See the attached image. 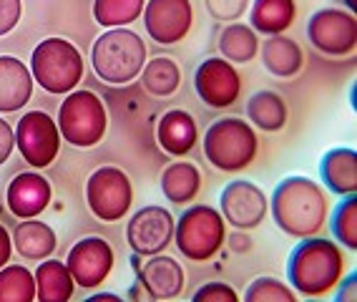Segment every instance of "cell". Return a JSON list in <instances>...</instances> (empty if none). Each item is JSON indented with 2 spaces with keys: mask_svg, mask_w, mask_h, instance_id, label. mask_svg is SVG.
<instances>
[{
  "mask_svg": "<svg viewBox=\"0 0 357 302\" xmlns=\"http://www.w3.org/2000/svg\"><path fill=\"white\" fill-rule=\"evenodd\" d=\"M31 76L48 93H70L83 78V56L66 38H45L33 48Z\"/></svg>",
  "mask_w": 357,
  "mask_h": 302,
  "instance_id": "obj_6",
  "label": "cell"
},
{
  "mask_svg": "<svg viewBox=\"0 0 357 302\" xmlns=\"http://www.w3.org/2000/svg\"><path fill=\"white\" fill-rule=\"evenodd\" d=\"M51 197H53L51 181L45 179L43 174L23 172L10 181V187H8L6 194V204L13 217L33 219L51 204Z\"/></svg>",
  "mask_w": 357,
  "mask_h": 302,
  "instance_id": "obj_17",
  "label": "cell"
},
{
  "mask_svg": "<svg viewBox=\"0 0 357 302\" xmlns=\"http://www.w3.org/2000/svg\"><path fill=\"white\" fill-rule=\"evenodd\" d=\"M156 142L164 149L166 154L172 156H184L189 154L199 142V129L192 114H186L184 109H172L166 111L159 119L156 126Z\"/></svg>",
  "mask_w": 357,
  "mask_h": 302,
  "instance_id": "obj_19",
  "label": "cell"
},
{
  "mask_svg": "<svg viewBox=\"0 0 357 302\" xmlns=\"http://www.w3.org/2000/svg\"><path fill=\"white\" fill-rule=\"evenodd\" d=\"M139 76H141L144 89H146L151 96H159V98H166V96H172V93H176L178 84H181V71H178V66L166 56L146 61Z\"/></svg>",
  "mask_w": 357,
  "mask_h": 302,
  "instance_id": "obj_28",
  "label": "cell"
},
{
  "mask_svg": "<svg viewBox=\"0 0 357 302\" xmlns=\"http://www.w3.org/2000/svg\"><path fill=\"white\" fill-rule=\"evenodd\" d=\"M146 0H93V18L103 28H126L141 18Z\"/></svg>",
  "mask_w": 357,
  "mask_h": 302,
  "instance_id": "obj_29",
  "label": "cell"
},
{
  "mask_svg": "<svg viewBox=\"0 0 357 302\" xmlns=\"http://www.w3.org/2000/svg\"><path fill=\"white\" fill-rule=\"evenodd\" d=\"M261 66L277 78H294L305 66V53L300 43L284 33L269 36L261 45Z\"/></svg>",
  "mask_w": 357,
  "mask_h": 302,
  "instance_id": "obj_21",
  "label": "cell"
},
{
  "mask_svg": "<svg viewBox=\"0 0 357 302\" xmlns=\"http://www.w3.org/2000/svg\"><path fill=\"white\" fill-rule=\"evenodd\" d=\"M13 146H15V131L10 129V123L0 116V167L10 159V154H13Z\"/></svg>",
  "mask_w": 357,
  "mask_h": 302,
  "instance_id": "obj_37",
  "label": "cell"
},
{
  "mask_svg": "<svg viewBox=\"0 0 357 302\" xmlns=\"http://www.w3.org/2000/svg\"><path fill=\"white\" fill-rule=\"evenodd\" d=\"M335 287H337V292H335V300L337 302H355L357 300V272L352 270L347 277L342 275Z\"/></svg>",
  "mask_w": 357,
  "mask_h": 302,
  "instance_id": "obj_36",
  "label": "cell"
},
{
  "mask_svg": "<svg viewBox=\"0 0 357 302\" xmlns=\"http://www.w3.org/2000/svg\"><path fill=\"white\" fill-rule=\"evenodd\" d=\"M15 144L20 156L36 169L51 167L61 151V131L58 123L43 111H28L18 121L15 129Z\"/></svg>",
  "mask_w": 357,
  "mask_h": 302,
  "instance_id": "obj_10",
  "label": "cell"
},
{
  "mask_svg": "<svg viewBox=\"0 0 357 302\" xmlns=\"http://www.w3.org/2000/svg\"><path fill=\"white\" fill-rule=\"evenodd\" d=\"M247 119L261 131H282L287 126V103L275 91H257L247 101Z\"/></svg>",
  "mask_w": 357,
  "mask_h": 302,
  "instance_id": "obj_26",
  "label": "cell"
},
{
  "mask_svg": "<svg viewBox=\"0 0 357 302\" xmlns=\"http://www.w3.org/2000/svg\"><path fill=\"white\" fill-rule=\"evenodd\" d=\"M103 300H114V302H121L119 295H111V292H98V295H91L89 302H103Z\"/></svg>",
  "mask_w": 357,
  "mask_h": 302,
  "instance_id": "obj_40",
  "label": "cell"
},
{
  "mask_svg": "<svg viewBox=\"0 0 357 302\" xmlns=\"http://www.w3.org/2000/svg\"><path fill=\"white\" fill-rule=\"evenodd\" d=\"M330 227L340 245L352 252L357 250V197L355 194L342 197V202L335 206Z\"/></svg>",
  "mask_w": 357,
  "mask_h": 302,
  "instance_id": "obj_31",
  "label": "cell"
},
{
  "mask_svg": "<svg viewBox=\"0 0 357 302\" xmlns=\"http://www.w3.org/2000/svg\"><path fill=\"white\" fill-rule=\"evenodd\" d=\"M269 212L277 227L289 237H312L319 234L330 217V197L310 176H284L272 192Z\"/></svg>",
  "mask_w": 357,
  "mask_h": 302,
  "instance_id": "obj_1",
  "label": "cell"
},
{
  "mask_svg": "<svg viewBox=\"0 0 357 302\" xmlns=\"http://www.w3.org/2000/svg\"><path fill=\"white\" fill-rule=\"evenodd\" d=\"M36 300V277L23 264L0 267V302H33Z\"/></svg>",
  "mask_w": 357,
  "mask_h": 302,
  "instance_id": "obj_30",
  "label": "cell"
},
{
  "mask_svg": "<svg viewBox=\"0 0 357 302\" xmlns=\"http://www.w3.org/2000/svg\"><path fill=\"white\" fill-rule=\"evenodd\" d=\"M33 277H36V297L40 302H66L73 297L76 282L61 259L45 257V262H40Z\"/></svg>",
  "mask_w": 357,
  "mask_h": 302,
  "instance_id": "obj_25",
  "label": "cell"
},
{
  "mask_svg": "<svg viewBox=\"0 0 357 302\" xmlns=\"http://www.w3.org/2000/svg\"><path fill=\"white\" fill-rule=\"evenodd\" d=\"M86 199L93 217L101 222H119L134 204V187L128 174L119 167H101L86 181Z\"/></svg>",
  "mask_w": 357,
  "mask_h": 302,
  "instance_id": "obj_8",
  "label": "cell"
},
{
  "mask_svg": "<svg viewBox=\"0 0 357 302\" xmlns=\"http://www.w3.org/2000/svg\"><path fill=\"white\" fill-rule=\"evenodd\" d=\"M219 204H222L224 222H229L239 232L259 227L269 212V199L264 197V192L255 181L247 179L229 181L219 197Z\"/></svg>",
  "mask_w": 357,
  "mask_h": 302,
  "instance_id": "obj_14",
  "label": "cell"
},
{
  "mask_svg": "<svg viewBox=\"0 0 357 302\" xmlns=\"http://www.w3.org/2000/svg\"><path fill=\"white\" fill-rule=\"evenodd\" d=\"M134 262L141 287L151 295V300H174L181 295L186 277L184 267L174 257H166L159 252V255H151V259L144 262V267L139 264V257H134Z\"/></svg>",
  "mask_w": 357,
  "mask_h": 302,
  "instance_id": "obj_16",
  "label": "cell"
},
{
  "mask_svg": "<svg viewBox=\"0 0 357 302\" xmlns=\"http://www.w3.org/2000/svg\"><path fill=\"white\" fill-rule=\"evenodd\" d=\"M231 247H234L236 252H242V250H249V247H252V239H249L247 234H236V237L231 239Z\"/></svg>",
  "mask_w": 357,
  "mask_h": 302,
  "instance_id": "obj_39",
  "label": "cell"
},
{
  "mask_svg": "<svg viewBox=\"0 0 357 302\" xmlns=\"http://www.w3.org/2000/svg\"><path fill=\"white\" fill-rule=\"evenodd\" d=\"M247 302H294L297 292L277 277H257L244 292Z\"/></svg>",
  "mask_w": 357,
  "mask_h": 302,
  "instance_id": "obj_32",
  "label": "cell"
},
{
  "mask_svg": "<svg viewBox=\"0 0 357 302\" xmlns=\"http://www.w3.org/2000/svg\"><path fill=\"white\" fill-rule=\"evenodd\" d=\"M33 96V76L20 58L0 56V114L23 109Z\"/></svg>",
  "mask_w": 357,
  "mask_h": 302,
  "instance_id": "obj_18",
  "label": "cell"
},
{
  "mask_svg": "<svg viewBox=\"0 0 357 302\" xmlns=\"http://www.w3.org/2000/svg\"><path fill=\"white\" fill-rule=\"evenodd\" d=\"M344 6H347V10H350V13H355V8H357V0H344Z\"/></svg>",
  "mask_w": 357,
  "mask_h": 302,
  "instance_id": "obj_41",
  "label": "cell"
},
{
  "mask_svg": "<svg viewBox=\"0 0 357 302\" xmlns=\"http://www.w3.org/2000/svg\"><path fill=\"white\" fill-rule=\"evenodd\" d=\"M66 267L76 285L98 287L114 270V250L103 237H86L70 247Z\"/></svg>",
  "mask_w": 357,
  "mask_h": 302,
  "instance_id": "obj_15",
  "label": "cell"
},
{
  "mask_svg": "<svg viewBox=\"0 0 357 302\" xmlns=\"http://www.w3.org/2000/svg\"><path fill=\"white\" fill-rule=\"evenodd\" d=\"M319 176L325 187L337 197L357 192V151L347 146L330 149L319 161Z\"/></svg>",
  "mask_w": 357,
  "mask_h": 302,
  "instance_id": "obj_20",
  "label": "cell"
},
{
  "mask_svg": "<svg viewBox=\"0 0 357 302\" xmlns=\"http://www.w3.org/2000/svg\"><path fill=\"white\" fill-rule=\"evenodd\" d=\"M91 63L101 81L111 86H126L146 63V43L128 28H109L91 48Z\"/></svg>",
  "mask_w": 357,
  "mask_h": 302,
  "instance_id": "obj_3",
  "label": "cell"
},
{
  "mask_svg": "<svg viewBox=\"0 0 357 302\" xmlns=\"http://www.w3.org/2000/svg\"><path fill=\"white\" fill-rule=\"evenodd\" d=\"M252 0H204L206 13L214 20H239L249 10Z\"/></svg>",
  "mask_w": 357,
  "mask_h": 302,
  "instance_id": "obj_33",
  "label": "cell"
},
{
  "mask_svg": "<svg viewBox=\"0 0 357 302\" xmlns=\"http://www.w3.org/2000/svg\"><path fill=\"white\" fill-rule=\"evenodd\" d=\"M161 192L172 204H189L202 192V172L192 161H172L161 174Z\"/></svg>",
  "mask_w": 357,
  "mask_h": 302,
  "instance_id": "obj_23",
  "label": "cell"
},
{
  "mask_svg": "<svg viewBox=\"0 0 357 302\" xmlns=\"http://www.w3.org/2000/svg\"><path fill=\"white\" fill-rule=\"evenodd\" d=\"M109 129V114L93 91H70L58 109V131L63 142L78 149H91L103 142Z\"/></svg>",
  "mask_w": 357,
  "mask_h": 302,
  "instance_id": "obj_7",
  "label": "cell"
},
{
  "mask_svg": "<svg viewBox=\"0 0 357 302\" xmlns=\"http://www.w3.org/2000/svg\"><path fill=\"white\" fill-rule=\"evenodd\" d=\"M23 0H0V36H8L20 23Z\"/></svg>",
  "mask_w": 357,
  "mask_h": 302,
  "instance_id": "obj_35",
  "label": "cell"
},
{
  "mask_svg": "<svg viewBox=\"0 0 357 302\" xmlns=\"http://www.w3.org/2000/svg\"><path fill=\"white\" fill-rule=\"evenodd\" d=\"M10 239L23 259H45L56 250V232L45 222H36V217L20 222Z\"/></svg>",
  "mask_w": 357,
  "mask_h": 302,
  "instance_id": "obj_24",
  "label": "cell"
},
{
  "mask_svg": "<svg viewBox=\"0 0 357 302\" xmlns=\"http://www.w3.org/2000/svg\"><path fill=\"white\" fill-rule=\"evenodd\" d=\"M141 15L149 38L159 45H174L184 40L194 26L192 0H146Z\"/></svg>",
  "mask_w": 357,
  "mask_h": 302,
  "instance_id": "obj_12",
  "label": "cell"
},
{
  "mask_svg": "<svg viewBox=\"0 0 357 302\" xmlns=\"http://www.w3.org/2000/svg\"><path fill=\"white\" fill-rule=\"evenodd\" d=\"M219 51L229 63H249L259 53V38L244 23H229L219 33Z\"/></svg>",
  "mask_w": 357,
  "mask_h": 302,
  "instance_id": "obj_27",
  "label": "cell"
},
{
  "mask_svg": "<svg viewBox=\"0 0 357 302\" xmlns=\"http://www.w3.org/2000/svg\"><path fill=\"white\" fill-rule=\"evenodd\" d=\"M176 250L192 262H209L227 242V222L214 206L194 204L181 212L174 227Z\"/></svg>",
  "mask_w": 357,
  "mask_h": 302,
  "instance_id": "obj_5",
  "label": "cell"
},
{
  "mask_svg": "<svg viewBox=\"0 0 357 302\" xmlns=\"http://www.w3.org/2000/svg\"><path fill=\"white\" fill-rule=\"evenodd\" d=\"M174 214L164 206H144L128 219L126 242L139 257L159 255L174 242Z\"/></svg>",
  "mask_w": 357,
  "mask_h": 302,
  "instance_id": "obj_11",
  "label": "cell"
},
{
  "mask_svg": "<svg viewBox=\"0 0 357 302\" xmlns=\"http://www.w3.org/2000/svg\"><path fill=\"white\" fill-rule=\"evenodd\" d=\"M307 38L325 56H350L357 45L355 13L344 8H322L307 20Z\"/></svg>",
  "mask_w": 357,
  "mask_h": 302,
  "instance_id": "obj_9",
  "label": "cell"
},
{
  "mask_svg": "<svg viewBox=\"0 0 357 302\" xmlns=\"http://www.w3.org/2000/svg\"><path fill=\"white\" fill-rule=\"evenodd\" d=\"M194 302H239L236 289L224 282H206L192 295Z\"/></svg>",
  "mask_w": 357,
  "mask_h": 302,
  "instance_id": "obj_34",
  "label": "cell"
},
{
  "mask_svg": "<svg viewBox=\"0 0 357 302\" xmlns=\"http://www.w3.org/2000/svg\"><path fill=\"white\" fill-rule=\"evenodd\" d=\"M344 275V252L327 237H302L287 262V280L302 297H327Z\"/></svg>",
  "mask_w": 357,
  "mask_h": 302,
  "instance_id": "obj_2",
  "label": "cell"
},
{
  "mask_svg": "<svg viewBox=\"0 0 357 302\" xmlns=\"http://www.w3.org/2000/svg\"><path fill=\"white\" fill-rule=\"evenodd\" d=\"M10 252H13V239H10L6 227L0 225V267H6L10 262Z\"/></svg>",
  "mask_w": 357,
  "mask_h": 302,
  "instance_id": "obj_38",
  "label": "cell"
},
{
  "mask_svg": "<svg viewBox=\"0 0 357 302\" xmlns=\"http://www.w3.org/2000/svg\"><path fill=\"white\" fill-rule=\"evenodd\" d=\"M297 18L294 0H252L249 6V28L261 36H280Z\"/></svg>",
  "mask_w": 357,
  "mask_h": 302,
  "instance_id": "obj_22",
  "label": "cell"
},
{
  "mask_svg": "<svg viewBox=\"0 0 357 302\" xmlns=\"http://www.w3.org/2000/svg\"><path fill=\"white\" fill-rule=\"evenodd\" d=\"M259 151V139L247 121L227 116L219 119L204 134V156L219 172H242L255 161Z\"/></svg>",
  "mask_w": 357,
  "mask_h": 302,
  "instance_id": "obj_4",
  "label": "cell"
},
{
  "mask_svg": "<svg viewBox=\"0 0 357 302\" xmlns=\"http://www.w3.org/2000/svg\"><path fill=\"white\" fill-rule=\"evenodd\" d=\"M194 89L209 109H229L242 93V78L227 58L211 56L199 63L194 73Z\"/></svg>",
  "mask_w": 357,
  "mask_h": 302,
  "instance_id": "obj_13",
  "label": "cell"
}]
</instances>
